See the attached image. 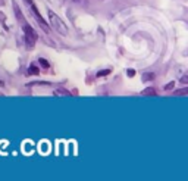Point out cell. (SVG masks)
I'll use <instances>...</instances> for the list:
<instances>
[{"mask_svg": "<svg viewBox=\"0 0 188 181\" xmlns=\"http://www.w3.org/2000/svg\"><path fill=\"white\" fill-rule=\"evenodd\" d=\"M49 18H50V25H53V28L57 31V33L66 35L68 34V27L65 25V22H63L57 15L54 14V12H52V10H49Z\"/></svg>", "mask_w": 188, "mask_h": 181, "instance_id": "obj_1", "label": "cell"}, {"mask_svg": "<svg viewBox=\"0 0 188 181\" xmlns=\"http://www.w3.org/2000/svg\"><path fill=\"white\" fill-rule=\"evenodd\" d=\"M37 33H35V30H33L31 25H28L25 24L24 25V40H25V46L28 49H33L35 46V43H37Z\"/></svg>", "mask_w": 188, "mask_h": 181, "instance_id": "obj_2", "label": "cell"}, {"mask_svg": "<svg viewBox=\"0 0 188 181\" xmlns=\"http://www.w3.org/2000/svg\"><path fill=\"white\" fill-rule=\"evenodd\" d=\"M27 3H28V6H29V9H31V12H33L34 18H35V19H37L38 22H40V24H41V27L44 28L46 31H49V27H47V22L44 21V18L41 16L40 12H38V9H37V6L34 5V2H33V0H27Z\"/></svg>", "mask_w": 188, "mask_h": 181, "instance_id": "obj_3", "label": "cell"}, {"mask_svg": "<svg viewBox=\"0 0 188 181\" xmlns=\"http://www.w3.org/2000/svg\"><path fill=\"white\" fill-rule=\"evenodd\" d=\"M38 62H40V65H41L43 68H46V69L49 68V62H47L46 59H43V58H40V59H38Z\"/></svg>", "mask_w": 188, "mask_h": 181, "instance_id": "obj_4", "label": "cell"}, {"mask_svg": "<svg viewBox=\"0 0 188 181\" xmlns=\"http://www.w3.org/2000/svg\"><path fill=\"white\" fill-rule=\"evenodd\" d=\"M29 74H31V75H37V74H38V68H37V66H31V68H29Z\"/></svg>", "mask_w": 188, "mask_h": 181, "instance_id": "obj_5", "label": "cell"}, {"mask_svg": "<svg viewBox=\"0 0 188 181\" xmlns=\"http://www.w3.org/2000/svg\"><path fill=\"white\" fill-rule=\"evenodd\" d=\"M175 94H188V87L187 88H181V90H176Z\"/></svg>", "mask_w": 188, "mask_h": 181, "instance_id": "obj_6", "label": "cell"}, {"mask_svg": "<svg viewBox=\"0 0 188 181\" xmlns=\"http://www.w3.org/2000/svg\"><path fill=\"white\" fill-rule=\"evenodd\" d=\"M109 72H110L109 69H103V71H100V72L97 74V77H104V75H108Z\"/></svg>", "mask_w": 188, "mask_h": 181, "instance_id": "obj_7", "label": "cell"}, {"mask_svg": "<svg viewBox=\"0 0 188 181\" xmlns=\"http://www.w3.org/2000/svg\"><path fill=\"white\" fill-rule=\"evenodd\" d=\"M143 94H156V91L153 90V88H147V90L143 91Z\"/></svg>", "mask_w": 188, "mask_h": 181, "instance_id": "obj_8", "label": "cell"}, {"mask_svg": "<svg viewBox=\"0 0 188 181\" xmlns=\"http://www.w3.org/2000/svg\"><path fill=\"white\" fill-rule=\"evenodd\" d=\"M56 94H66V96H69V91H66V90H57Z\"/></svg>", "mask_w": 188, "mask_h": 181, "instance_id": "obj_9", "label": "cell"}, {"mask_svg": "<svg viewBox=\"0 0 188 181\" xmlns=\"http://www.w3.org/2000/svg\"><path fill=\"white\" fill-rule=\"evenodd\" d=\"M128 77H134V71H132V69L128 71Z\"/></svg>", "mask_w": 188, "mask_h": 181, "instance_id": "obj_10", "label": "cell"}]
</instances>
